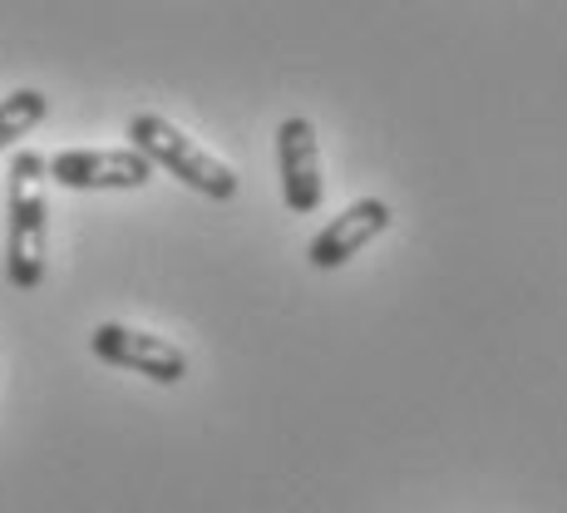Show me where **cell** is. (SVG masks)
<instances>
[{
	"label": "cell",
	"mask_w": 567,
	"mask_h": 513,
	"mask_svg": "<svg viewBox=\"0 0 567 513\" xmlns=\"http://www.w3.org/2000/svg\"><path fill=\"white\" fill-rule=\"evenodd\" d=\"M277 173H281V198L297 217H307L326 198L321 178V144H316V124L301 114L281 119L277 129Z\"/></svg>",
	"instance_id": "obj_5"
},
{
	"label": "cell",
	"mask_w": 567,
	"mask_h": 513,
	"mask_svg": "<svg viewBox=\"0 0 567 513\" xmlns=\"http://www.w3.org/2000/svg\"><path fill=\"white\" fill-rule=\"evenodd\" d=\"M395 223V213H390V203L385 198H361V203H351L341 217H331V223L321 227V233L311 237V247H307V261L316 271H336V267H346L361 247L375 243L385 227Z\"/></svg>",
	"instance_id": "obj_6"
},
{
	"label": "cell",
	"mask_w": 567,
	"mask_h": 513,
	"mask_svg": "<svg viewBox=\"0 0 567 513\" xmlns=\"http://www.w3.org/2000/svg\"><path fill=\"white\" fill-rule=\"evenodd\" d=\"M128 138H134V148L154 163V168L173 173L183 188L203 193V198H213V203H233L237 188H243L233 163H223L217 154H207L203 144H193V138L183 134L178 124H168L163 114H134L128 119Z\"/></svg>",
	"instance_id": "obj_2"
},
{
	"label": "cell",
	"mask_w": 567,
	"mask_h": 513,
	"mask_svg": "<svg viewBox=\"0 0 567 513\" xmlns=\"http://www.w3.org/2000/svg\"><path fill=\"white\" fill-rule=\"evenodd\" d=\"M50 119V100L40 90H16L0 100V154H6L16 138H25L30 129H40Z\"/></svg>",
	"instance_id": "obj_7"
},
{
	"label": "cell",
	"mask_w": 567,
	"mask_h": 513,
	"mask_svg": "<svg viewBox=\"0 0 567 513\" xmlns=\"http://www.w3.org/2000/svg\"><path fill=\"white\" fill-rule=\"evenodd\" d=\"M45 178L74 193H128L154 178V163L128 148H60L45 158Z\"/></svg>",
	"instance_id": "obj_3"
},
{
	"label": "cell",
	"mask_w": 567,
	"mask_h": 513,
	"mask_svg": "<svg viewBox=\"0 0 567 513\" xmlns=\"http://www.w3.org/2000/svg\"><path fill=\"white\" fill-rule=\"evenodd\" d=\"M90 351L100 356L104 366L134 370V376L154 380V386H178V380L188 376V356L154 331H138V326H118V321L94 326Z\"/></svg>",
	"instance_id": "obj_4"
},
{
	"label": "cell",
	"mask_w": 567,
	"mask_h": 513,
	"mask_svg": "<svg viewBox=\"0 0 567 513\" xmlns=\"http://www.w3.org/2000/svg\"><path fill=\"white\" fill-rule=\"evenodd\" d=\"M45 154H16L6 178V277L16 291H35L45 281L50 203H45Z\"/></svg>",
	"instance_id": "obj_1"
}]
</instances>
